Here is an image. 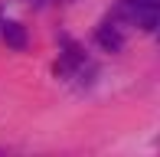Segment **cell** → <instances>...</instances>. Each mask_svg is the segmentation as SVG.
I'll return each instance as SVG.
<instances>
[{
    "mask_svg": "<svg viewBox=\"0 0 160 157\" xmlns=\"http://www.w3.org/2000/svg\"><path fill=\"white\" fill-rule=\"evenodd\" d=\"M98 43L108 49V53H118V49L124 46V36H121V30H118L114 23H105V26L98 30Z\"/></svg>",
    "mask_w": 160,
    "mask_h": 157,
    "instance_id": "obj_1",
    "label": "cell"
},
{
    "mask_svg": "<svg viewBox=\"0 0 160 157\" xmlns=\"http://www.w3.org/2000/svg\"><path fill=\"white\" fill-rule=\"evenodd\" d=\"M3 43H7L10 49H26V30H23L20 23H13V20H10V23H3Z\"/></svg>",
    "mask_w": 160,
    "mask_h": 157,
    "instance_id": "obj_2",
    "label": "cell"
}]
</instances>
